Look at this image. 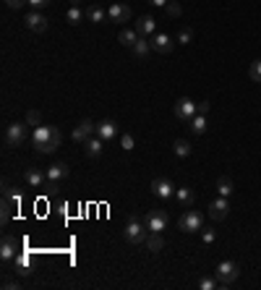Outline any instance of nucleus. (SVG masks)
Segmentation results:
<instances>
[{
	"label": "nucleus",
	"instance_id": "obj_25",
	"mask_svg": "<svg viewBox=\"0 0 261 290\" xmlns=\"http://www.w3.org/2000/svg\"><path fill=\"white\" fill-rule=\"evenodd\" d=\"M87 19H89V21H94V24H102V21L107 19V13L102 11L99 5H89V8H87Z\"/></svg>",
	"mask_w": 261,
	"mask_h": 290
},
{
	"label": "nucleus",
	"instance_id": "obj_38",
	"mask_svg": "<svg viewBox=\"0 0 261 290\" xmlns=\"http://www.w3.org/2000/svg\"><path fill=\"white\" fill-rule=\"evenodd\" d=\"M214 238H217V235H214V230H207V228H204V243H207V246H212Z\"/></svg>",
	"mask_w": 261,
	"mask_h": 290
},
{
	"label": "nucleus",
	"instance_id": "obj_19",
	"mask_svg": "<svg viewBox=\"0 0 261 290\" xmlns=\"http://www.w3.org/2000/svg\"><path fill=\"white\" fill-rule=\"evenodd\" d=\"M130 50H133V55H136V58H149V55L154 52V50H152V42H149L146 37H138V42H136Z\"/></svg>",
	"mask_w": 261,
	"mask_h": 290
},
{
	"label": "nucleus",
	"instance_id": "obj_1",
	"mask_svg": "<svg viewBox=\"0 0 261 290\" xmlns=\"http://www.w3.org/2000/svg\"><path fill=\"white\" fill-rule=\"evenodd\" d=\"M32 144L40 155H52L55 149L63 144V133L55 125H37L32 133Z\"/></svg>",
	"mask_w": 261,
	"mask_h": 290
},
{
	"label": "nucleus",
	"instance_id": "obj_11",
	"mask_svg": "<svg viewBox=\"0 0 261 290\" xmlns=\"http://www.w3.org/2000/svg\"><path fill=\"white\" fill-rule=\"evenodd\" d=\"M68 175H71V167L65 165V162H55V165L47 167V186L60 183V180H65Z\"/></svg>",
	"mask_w": 261,
	"mask_h": 290
},
{
	"label": "nucleus",
	"instance_id": "obj_8",
	"mask_svg": "<svg viewBox=\"0 0 261 290\" xmlns=\"http://www.w3.org/2000/svg\"><path fill=\"white\" fill-rule=\"evenodd\" d=\"M97 131V123H91L89 121V118H84V121L76 125V128H73V141H76V144H87L89 139H91V133H94Z\"/></svg>",
	"mask_w": 261,
	"mask_h": 290
},
{
	"label": "nucleus",
	"instance_id": "obj_10",
	"mask_svg": "<svg viewBox=\"0 0 261 290\" xmlns=\"http://www.w3.org/2000/svg\"><path fill=\"white\" fill-rule=\"evenodd\" d=\"M173 113H175V118H180V121H191V118H193L196 113H199V110H196V102H193V99L180 97L178 102H175Z\"/></svg>",
	"mask_w": 261,
	"mask_h": 290
},
{
	"label": "nucleus",
	"instance_id": "obj_18",
	"mask_svg": "<svg viewBox=\"0 0 261 290\" xmlns=\"http://www.w3.org/2000/svg\"><path fill=\"white\" fill-rule=\"evenodd\" d=\"M24 180H26L32 188H42L44 183H47V173H40V170H26V173H24Z\"/></svg>",
	"mask_w": 261,
	"mask_h": 290
},
{
	"label": "nucleus",
	"instance_id": "obj_36",
	"mask_svg": "<svg viewBox=\"0 0 261 290\" xmlns=\"http://www.w3.org/2000/svg\"><path fill=\"white\" fill-rule=\"evenodd\" d=\"M8 8H13V11H21L24 5H29V0H5Z\"/></svg>",
	"mask_w": 261,
	"mask_h": 290
},
{
	"label": "nucleus",
	"instance_id": "obj_27",
	"mask_svg": "<svg viewBox=\"0 0 261 290\" xmlns=\"http://www.w3.org/2000/svg\"><path fill=\"white\" fill-rule=\"evenodd\" d=\"M84 16H87V11H81L79 5H71V8H68V13H65V19H68V24L76 26V24H81Z\"/></svg>",
	"mask_w": 261,
	"mask_h": 290
},
{
	"label": "nucleus",
	"instance_id": "obj_6",
	"mask_svg": "<svg viewBox=\"0 0 261 290\" xmlns=\"http://www.w3.org/2000/svg\"><path fill=\"white\" fill-rule=\"evenodd\" d=\"M152 194H154L157 199H162V202L173 199V196H175L173 180H170V178H154V180H152Z\"/></svg>",
	"mask_w": 261,
	"mask_h": 290
},
{
	"label": "nucleus",
	"instance_id": "obj_20",
	"mask_svg": "<svg viewBox=\"0 0 261 290\" xmlns=\"http://www.w3.org/2000/svg\"><path fill=\"white\" fill-rule=\"evenodd\" d=\"M84 152H87V157L97 160L102 155V139H99V136H91V139L84 144Z\"/></svg>",
	"mask_w": 261,
	"mask_h": 290
},
{
	"label": "nucleus",
	"instance_id": "obj_37",
	"mask_svg": "<svg viewBox=\"0 0 261 290\" xmlns=\"http://www.w3.org/2000/svg\"><path fill=\"white\" fill-rule=\"evenodd\" d=\"M52 0H29V5L34 8V11H40V8H44V5H50Z\"/></svg>",
	"mask_w": 261,
	"mask_h": 290
},
{
	"label": "nucleus",
	"instance_id": "obj_12",
	"mask_svg": "<svg viewBox=\"0 0 261 290\" xmlns=\"http://www.w3.org/2000/svg\"><path fill=\"white\" fill-rule=\"evenodd\" d=\"M18 246H16V238H11V235H5L3 238V243H0V259L5 261V264H11V261H16V256H18V251H16Z\"/></svg>",
	"mask_w": 261,
	"mask_h": 290
},
{
	"label": "nucleus",
	"instance_id": "obj_16",
	"mask_svg": "<svg viewBox=\"0 0 261 290\" xmlns=\"http://www.w3.org/2000/svg\"><path fill=\"white\" fill-rule=\"evenodd\" d=\"M26 29L29 32H37V34H42L44 29H47V19H44V16L40 13V11H32L29 16H26Z\"/></svg>",
	"mask_w": 261,
	"mask_h": 290
},
{
	"label": "nucleus",
	"instance_id": "obj_5",
	"mask_svg": "<svg viewBox=\"0 0 261 290\" xmlns=\"http://www.w3.org/2000/svg\"><path fill=\"white\" fill-rule=\"evenodd\" d=\"M178 228L183 230V233H196V230H201L204 228V217L196 212V209H188L180 220H178Z\"/></svg>",
	"mask_w": 261,
	"mask_h": 290
},
{
	"label": "nucleus",
	"instance_id": "obj_35",
	"mask_svg": "<svg viewBox=\"0 0 261 290\" xmlns=\"http://www.w3.org/2000/svg\"><path fill=\"white\" fill-rule=\"evenodd\" d=\"M217 285H219V283H217V280H212V277H201V280H199V288H201V290H214Z\"/></svg>",
	"mask_w": 261,
	"mask_h": 290
},
{
	"label": "nucleus",
	"instance_id": "obj_17",
	"mask_svg": "<svg viewBox=\"0 0 261 290\" xmlns=\"http://www.w3.org/2000/svg\"><path fill=\"white\" fill-rule=\"evenodd\" d=\"M227 212H230L227 196H219L217 202H212V204H209V217H212V220H225Z\"/></svg>",
	"mask_w": 261,
	"mask_h": 290
},
{
	"label": "nucleus",
	"instance_id": "obj_4",
	"mask_svg": "<svg viewBox=\"0 0 261 290\" xmlns=\"http://www.w3.org/2000/svg\"><path fill=\"white\" fill-rule=\"evenodd\" d=\"M214 275H217L219 288H227V285H232L240 277V267H238V261H230L227 259V261H219L217 269H214Z\"/></svg>",
	"mask_w": 261,
	"mask_h": 290
},
{
	"label": "nucleus",
	"instance_id": "obj_7",
	"mask_svg": "<svg viewBox=\"0 0 261 290\" xmlns=\"http://www.w3.org/2000/svg\"><path fill=\"white\" fill-rule=\"evenodd\" d=\"M146 228H149V233H162L165 228H167V212L165 209H152L146 214Z\"/></svg>",
	"mask_w": 261,
	"mask_h": 290
},
{
	"label": "nucleus",
	"instance_id": "obj_34",
	"mask_svg": "<svg viewBox=\"0 0 261 290\" xmlns=\"http://www.w3.org/2000/svg\"><path fill=\"white\" fill-rule=\"evenodd\" d=\"M191 40H193V32L188 29V26H183V29L178 32V42H180V44H188Z\"/></svg>",
	"mask_w": 261,
	"mask_h": 290
},
{
	"label": "nucleus",
	"instance_id": "obj_23",
	"mask_svg": "<svg viewBox=\"0 0 261 290\" xmlns=\"http://www.w3.org/2000/svg\"><path fill=\"white\" fill-rule=\"evenodd\" d=\"M175 199L183 204V207H193V202H196V194L191 191V188H175Z\"/></svg>",
	"mask_w": 261,
	"mask_h": 290
},
{
	"label": "nucleus",
	"instance_id": "obj_29",
	"mask_svg": "<svg viewBox=\"0 0 261 290\" xmlns=\"http://www.w3.org/2000/svg\"><path fill=\"white\" fill-rule=\"evenodd\" d=\"M13 204H16L13 199L3 194V214H0V220H3V225H5L8 220H11V209H13Z\"/></svg>",
	"mask_w": 261,
	"mask_h": 290
},
{
	"label": "nucleus",
	"instance_id": "obj_28",
	"mask_svg": "<svg viewBox=\"0 0 261 290\" xmlns=\"http://www.w3.org/2000/svg\"><path fill=\"white\" fill-rule=\"evenodd\" d=\"M217 191H219V196H230L232 194V180L227 175H219L217 178Z\"/></svg>",
	"mask_w": 261,
	"mask_h": 290
},
{
	"label": "nucleus",
	"instance_id": "obj_15",
	"mask_svg": "<svg viewBox=\"0 0 261 290\" xmlns=\"http://www.w3.org/2000/svg\"><path fill=\"white\" fill-rule=\"evenodd\" d=\"M97 136H99L102 141H113L115 136H118V123L110 121V118H107V121H99L97 123Z\"/></svg>",
	"mask_w": 261,
	"mask_h": 290
},
{
	"label": "nucleus",
	"instance_id": "obj_32",
	"mask_svg": "<svg viewBox=\"0 0 261 290\" xmlns=\"http://www.w3.org/2000/svg\"><path fill=\"white\" fill-rule=\"evenodd\" d=\"M165 11H167V16H173V19H178L183 8H180V3H173V0H170V3L165 5Z\"/></svg>",
	"mask_w": 261,
	"mask_h": 290
},
{
	"label": "nucleus",
	"instance_id": "obj_2",
	"mask_svg": "<svg viewBox=\"0 0 261 290\" xmlns=\"http://www.w3.org/2000/svg\"><path fill=\"white\" fill-rule=\"evenodd\" d=\"M146 238H149L146 222H141L138 217H128V222L123 228V241L130 243V246H141V243H146Z\"/></svg>",
	"mask_w": 261,
	"mask_h": 290
},
{
	"label": "nucleus",
	"instance_id": "obj_22",
	"mask_svg": "<svg viewBox=\"0 0 261 290\" xmlns=\"http://www.w3.org/2000/svg\"><path fill=\"white\" fill-rule=\"evenodd\" d=\"M144 246H146L149 251H152V253L162 251V249H165V238H162V233H149V238H146Z\"/></svg>",
	"mask_w": 261,
	"mask_h": 290
},
{
	"label": "nucleus",
	"instance_id": "obj_9",
	"mask_svg": "<svg viewBox=\"0 0 261 290\" xmlns=\"http://www.w3.org/2000/svg\"><path fill=\"white\" fill-rule=\"evenodd\" d=\"M152 50L154 52H160V55H167V52H173V47H175V42H173V37L170 34H165V32H157V34H152Z\"/></svg>",
	"mask_w": 261,
	"mask_h": 290
},
{
	"label": "nucleus",
	"instance_id": "obj_24",
	"mask_svg": "<svg viewBox=\"0 0 261 290\" xmlns=\"http://www.w3.org/2000/svg\"><path fill=\"white\" fill-rule=\"evenodd\" d=\"M173 152H175V155H178V157H188L191 152H193V147H191V141H185V139H178V141L173 144Z\"/></svg>",
	"mask_w": 261,
	"mask_h": 290
},
{
	"label": "nucleus",
	"instance_id": "obj_3",
	"mask_svg": "<svg viewBox=\"0 0 261 290\" xmlns=\"http://www.w3.org/2000/svg\"><path fill=\"white\" fill-rule=\"evenodd\" d=\"M29 139V123H11V125H5V133H3V141H5V147H21V144Z\"/></svg>",
	"mask_w": 261,
	"mask_h": 290
},
{
	"label": "nucleus",
	"instance_id": "obj_39",
	"mask_svg": "<svg viewBox=\"0 0 261 290\" xmlns=\"http://www.w3.org/2000/svg\"><path fill=\"white\" fill-rule=\"evenodd\" d=\"M196 110H199V115H207V113H209V102H201V105H196Z\"/></svg>",
	"mask_w": 261,
	"mask_h": 290
},
{
	"label": "nucleus",
	"instance_id": "obj_14",
	"mask_svg": "<svg viewBox=\"0 0 261 290\" xmlns=\"http://www.w3.org/2000/svg\"><path fill=\"white\" fill-rule=\"evenodd\" d=\"M107 19L115 21V24H123V21L130 19V8L123 5V3H113V5L107 8Z\"/></svg>",
	"mask_w": 261,
	"mask_h": 290
},
{
	"label": "nucleus",
	"instance_id": "obj_40",
	"mask_svg": "<svg viewBox=\"0 0 261 290\" xmlns=\"http://www.w3.org/2000/svg\"><path fill=\"white\" fill-rule=\"evenodd\" d=\"M149 3H152L154 8H165L167 3H170V0H149Z\"/></svg>",
	"mask_w": 261,
	"mask_h": 290
},
{
	"label": "nucleus",
	"instance_id": "obj_30",
	"mask_svg": "<svg viewBox=\"0 0 261 290\" xmlns=\"http://www.w3.org/2000/svg\"><path fill=\"white\" fill-rule=\"evenodd\" d=\"M248 76H251V81H261V60H254V63H251Z\"/></svg>",
	"mask_w": 261,
	"mask_h": 290
},
{
	"label": "nucleus",
	"instance_id": "obj_33",
	"mask_svg": "<svg viewBox=\"0 0 261 290\" xmlns=\"http://www.w3.org/2000/svg\"><path fill=\"white\" fill-rule=\"evenodd\" d=\"M120 147H123L126 152H130V149H133V147H136V141H133V136H130V133H123V136H120Z\"/></svg>",
	"mask_w": 261,
	"mask_h": 290
},
{
	"label": "nucleus",
	"instance_id": "obj_41",
	"mask_svg": "<svg viewBox=\"0 0 261 290\" xmlns=\"http://www.w3.org/2000/svg\"><path fill=\"white\" fill-rule=\"evenodd\" d=\"M3 288H18L16 280H3Z\"/></svg>",
	"mask_w": 261,
	"mask_h": 290
},
{
	"label": "nucleus",
	"instance_id": "obj_21",
	"mask_svg": "<svg viewBox=\"0 0 261 290\" xmlns=\"http://www.w3.org/2000/svg\"><path fill=\"white\" fill-rule=\"evenodd\" d=\"M118 42L123 44V47H133V44L138 42V32H136V29H120Z\"/></svg>",
	"mask_w": 261,
	"mask_h": 290
},
{
	"label": "nucleus",
	"instance_id": "obj_31",
	"mask_svg": "<svg viewBox=\"0 0 261 290\" xmlns=\"http://www.w3.org/2000/svg\"><path fill=\"white\" fill-rule=\"evenodd\" d=\"M26 123H29V125H34V128H37V125L42 123V115H40V110H29V113H26Z\"/></svg>",
	"mask_w": 261,
	"mask_h": 290
},
{
	"label": "nucleus",
	"instance_id": "obj_42",
	"mask_svg": "<svg viewBox=\"0 0 261 290\" xmlns=\"http://www.w3.org/2000/svg\"><path fill=\"white\" fill-rule=\"evenodd\" d=\"M81 3V0H71V5H79Z\"/></svg>",
	"mask_w": 261,
	"mask_h": 290
},
{
	"label": "nucleus",
	"instance_id": "obj_13",
	"mask_svg": "<svg viewBox=\"0 0 261 290\" xmlns=\"http://www.w3.org/2000/svg\"><path fill=\"white\" fill-rule=\"evenodd\" d=\"M133 29L138 32V37H152V34H157V19L154 16H141Z\"/></svg>",
	"mask_w": 261,
	"mask_h": 290
},
{
	"label": "nucleus",
	"instance_id": "obj_26",
	"mask_svg": "<svg viewBox=\"0 0 261 290\" xmlns=\"http://www.w3.org/2000/svg\"><path fill=\"white\" fill-rule=\"evenodd\" d=\"M191 131H193L196 136H201L204 131H207V118H204V115H199V113H196V115L191 118Z\"/></svg>",
	"mask_w": 261,
	"mask_h": 290
}]
</instances>
